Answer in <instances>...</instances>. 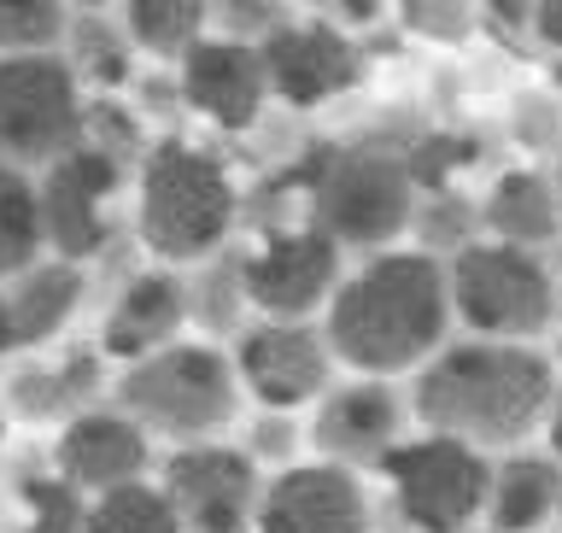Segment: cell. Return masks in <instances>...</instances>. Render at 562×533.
I'll use <instances>...</instances> for the list:
<instances>
[{"instance_id":"1","label":"cell","mask_w":562,"mask_h":533,"mask_svg":"<svg viewBox=\"0 0 562 533\" xmlns=\"http://www.w3.org/2000/svg\"><path fill=\"white\" fill-rule=\"evenodd\" d=\"M557 399V364L539 346L446 341L416 369L411 411L428 434L463 440L474 452H516L544 429Z\"/></svg>"},{"instance_id":"2","label":"cell","mask_w":562,"mask_h":533,"mask_svg":"<svg viewBox=\"0 0 562 533\" xmlns=\"http://www.w3.org/2000/svg\"><path fill=\"white\" fill-rule=\"evenodd\" d=\"M451 329V288L446 264L428 253H375L358 264L328 299V352L351 364L363 381L416 376L446 346Z\"/></svg>"},{"instance_id":"3","label":"cell","mask_w":562,"mask_h":533,"mask_svg":"<svg viewBox=\"0 0 562 533\" xmlns=\"http://www.w3.org/2000/svg\"><path fill=\"white\" fill-rule=\"evenodd\" d=\"M293 170L311 193V223L334 246L386 253V241H398L411 229L416 182L398 147H375V141H363V147H316Z\"/></svg>"},{"instance_id":"4","label":"cell","mask_w":562,"mask_h":533,"mask_svg":"<svg viewBox=\"0 0 562 533\" xmlns=\"http://www.w3.org/2000/svg\"><path fill=\"white\" fill-rule=\"evenodd\" d=\"M446 288H451V317L469 329V341L533 346L544 334H557L562 288L539 253H521V246L504 241H474L469 253L446 264Z\"/></svg>"},{"instance_id":"5","label":"cell","mask_w":562,"mask_h":533,"mask_svg":"<svg viewBox=\"0 0 562 533\" xmlns=\"http://www.w3.org/2000/svg\"><path fill=\"white\" fill-rule=\"evenodd\" d=\"M135 223H140V241L170 264L217 253L228 223H235V182H228L223 158H211L182 135L158 141L147 165H140Z\"/></svg>"},{"instance_id":"6","label":"cell","mask_w":562,"mask_h":533,"mask_svg":"<svg viewBox=\"0 0 562 533\" xmlns=\"http://www.w3.org/2000/svg\"><path fill=\"white\" fill-rule=\"evenodd\" d=\"M117 399L140 434H165L182 446L223 434L235 422V364L217 346H165L153 358L130 364L117 381Z\"/></svg>"},{"instance_id":"7","label":"cell","mask_w":562,"mask_h":533,"mask_svg":"<svg viewBox=\"0 0 562 533\" xmlns=\"http://www.w3.org/2000/svg\"><path fill=\"white\" fill-rule=\"evenodd\" d=\"M386 487H393L398 517L416 533H469L474 517H486V487L492 464L486 452L463 446L446 434H422L386 452Z\"/></svg>"},{"instance_id":"8","label":"cell","mask_w":562,"mask_h":533,"mask_svg":"<svg viewBox=\"0 0 562 533\" xmlns=\"http://www.w3.org/2000/svg\"><path fill=\"white\" fill-rule=\"evenodd\" d=\"M82 147V95L65 59H0V165H59Z\"/></svg>"},{"instance_id":"9","label":"cell","mask_w":562,"mask_h":533,"mask_svg":"<svg viewBox=\"0 0 562 533\" xmlns=\"http://www.w3.org/2000/svg\"><path fill=\"white\" fill-rule=\"evenodd\" d=\"M240 270H246V299L258 311H270L276 323H299L340 288V246L316 223L281 229L252 258H240Z\"/></svg>"},{"instance_id":"10","label":"cell","mask_w":562,"mask_h":533,"mask_svg":"<svg viewBox=\"0 0 562 533\" xmlns=\"http://www.w3.org/2000/svg\"><path fill=\"white\" fill-rule=\"evenodd\" d=\"M165 499L193 533H246L258 510V469L228 446H182L165 469Z\"/></svg>"},{"instance_id":"11","label":"cell","mask_w":562,"mask_h":533,"mask_svg":"<svg viewBox=\"0 0 562 533\" xmlns=\"http://www.w3.org/2000/svg\"><path fill=\"white\" fill-rule=\"evenodd\" d=\"M404 399L393 381H346L328 387L311 417V446L340 469H369L386 464V452L404 446Z\"/></svg>"},{"instance_id":"12","label":"cell","mask_w":562,"mask_h":533,"mask_svg":"<svg viewBox=\"0 0 562 533\" xmlns=\"http://www.w3.org/2000/svg\"><path fill=\"white\" fill-rule=\"evenodd\" d=\"M263 53V77L288 106H328L363 82V53L340 24H281Z\"/></svg>"},{"instance_id":"13","label":"cell","mask_w":562,"mask_h":533,"mask_svg":"<svg viewBox=\"0 0 562 533\" xmlns=\"http://www.w3.org/2000/svg\"><path fill=\"white\" fill-rule=\"evenodd\" d=\"M240 381L252 387V399L263 411H293V404H311L328 393V369L334 352L316 329L305 323H263L240 334L235 352Z\"/></svg>"},{"instance_id":"14","label":"cell","mask_w":562,"mask_h":533,"mask_svg":"<svg viewBox=\"0 0 562 533\" xmlns=\"http://www.w3.org/2000/svg\"><path fill=\"white\" fill-rule=\"evenodd\" d=\"M263 533H369V492L340 464H293L258 492Z\"/></svg>"},{"instance_id":"15","label":"cell","mask_w":562,"mask_h":533,"mask_svg":"<svg viewBox=\"0 0 562 533\" xmlns=\"http://www.w3.org/2000/svg\"><path fill=\"white\" fill-rule=\"evenodd\" d=\"M117 170L105 153L77 147L59 165H47V182L35 188L42 200V241L59 246V258H88L105 246V193L117 188Z\"/></svg>"},{"instance_id":"16","label":"cell","mask_w":562,"mask_h":533,"mask_svg":"<svg viewBox=\"0 0 562 533\" xmlns=\"http://www.w3.org/2000/svg\"><path fill=\"white\" fill-rule=\"evenodd\" d=\"M182 100L193 112H205L211 123H223V130H246V123H258L263 112V95H270V77H263V53L246 47V42H200L182 59Z\"/></svg>"},{"instance_id":"17","label":"cell","mask_w":562,"mask_h":533,"mask_svg":"<svg viewBox=\"0 0 562 533\" xmlns=\"http://www.w3.org/2000/svg\"><path fill=\"white\" fill-rule=\"evenodd\" d=\"M59 469L70 487H100V492L135 487L140 469H147V434L130 417L82 411L70 417V429L59 440Z\"/></svg>"},{"instance_id":"18","label":"cell","mask_w":562,"mask_h":533,"mask_svg":"<svg viewBox=\"0 0 562 533\" xmlns=\"http://www.w3.org/2000/svg\"><path fill=\"white\" fill-rule=\"evenodd\" d=\"M188 323V281L182 276H135L130 288L117 293L112 317H105V352L112 358H153V352H165L176 341V329Z\"/></svg>"},{"instance_id":"19","label":"cell","mask_w":562,"mask_h":533,"mask_svg":"<svg viewBox=\"0 0 562 533\" xmlns=\"http://www.w3.org/2000/svg\"><path fill=\"white\" fill-rule=\"evenodd\" d=\"M481 223L492 229V241L521 246V253H539V246L562 241V211L551 193V176L533 165H509L492 176L486 200H481Z\"/></svg>"},{"instance_id":"20","label":"cell","mask_w":562,"mask_h":533,"mask_svg":"<svg viewBox=\"0 0 562 533\" xmlns=\"http://www.w3.org/2000/svg\"><path fill=\"white\" fill-rule=\"evenodd\" d=\"M551 517H562V464L551 452H516L504 464H492L486 487L492 533H539Z\"/></svg>"},{"instance_id":"21","label":"cell","mask_w":562,"mask_h":533,"mask_svg":"<svg viewBox=\"0 0 562 533\" xmlns=\"http://www.w3.org/2000/svg\"><path fill=\"white\" fill-rule=\"evenodd\" d=\"M82 299V276L77 264H30L24 276L12 281L7 293V317H12V346H35L47 341V334L65 329V317L77 311Z\"/></svg>"},{"instance_id":"22","label":"cell","mask_w":562,"mask_h":533,"mask_svg":"<svg viewBox=\"0 0 562 533\" xmlns=\"http://www.w3.org/2000/svg\"><path fill=\"white\" fill-rule=\"evenodd\" d=\"M94 393H100V364L88 352H77L65 364H47V369H18L7 387L12 411L24 422H59L70 411H88Z\"/></svg>"},{"instance_id":"23","label":"cell","mask_w":562,"mask_h":533,"mask_svg":"<svg viewBox=\"0 0 562 533\" xmlns=\"http://www.w3.org/2000/svg\"><path fill=\"white\" fill-rule=\"evenodd\" d=\"M205 7H193V0H135L130 12H123V35H130V47H147L158 59H188L193 47H200V24H205Z\"/></svg>"},{"instance_id":"24","label":"cell","mask_w":562,"mask_h":533,"mask_svg":"<svg viewBox=\"0 0 562 533\" xmlns=\"http://www.w3.org/2000/svg\"><path fill=\"white\" fill-rule=\"evenodd\" d=\"M42 253V200L24 170L0 165V276H24Z\"/></svg>"},{"instance_id":"25","label":"cell","mask_w":562,"mask_h":533,"mask_svg":"<svg viewBox=\"0 0 562 533\" xmlns=\"http://www.w3.org/2000/svg\"><path fill=\"white\" fill-rule=\"evenodd\" d=\"M65 42H70V77H88L100 88L130 77V35L112 24V12H88V7L70 12Z\"/></svg>"},{"instance_id":"26","label":"cell","mask_w":562,"mask_h":533,"mask_svg":"<svg viewBox=\"0 0 562 533\" xmlns=\"http://www.w3.org/2000/svg\"><path fill=\"white\" fill-rule=\"evenodd\" d=\"M474 229H481V206L463 200L457 188L422 193L416 211H411L416 253H428V258H457V253H469V246H474Z\"/></svg>"},{"instance_id":"27","label":"cell","mask_w":562,"mask_h":533,"mask_svg":"<svg viewBox=\"0 0 562 533\" xmlns=\"http://www.w3.org/2000/svg\"><path fill=\"white\" fill-rule=\"evenodd\" d=\"M82 533H182V522H176V510L165 492H153V487H117V492H105V499L88 510V522Z\"/></svg>"},{"instance_id":"28","label":"cell","mask_w":562,"mask_h":533,"mask_svg":"<svg viewBox=\"0 0 562 533\" xmlns=\"http://www.w3.org/2000/svg\"><path fill=\"white\" fill-rule=\"evenodd\" d=\"M70 7H53V0H0V59H18V53H47L65 35Z\"/></svg>"},{"instance_id":"29","label":"cell","mask_w":562,"mask_h":533,"mask_svg":"<svg viewBox=\"0 0 562 533\" xmlns=\"http://www.w3.org/2000/svg\"><path fill=\"white\" fill-rule=\"evenodd\" d=\"M240 306H252L246 299V270L240 258H217L211 270H200V281L188 288V317H200L211 334H228L240 323Z\"/></svg>"},{"instance_id":"30","label":"cell","mask_w":562,"mask_h":533,"mask_svg":"<svg viewBox=\"0 0 562 533\" xmlns=\"http://www.w3.org/2000/svg\"><path fill=\"white\" fill-rule=\"evenodd\" d=\"M509 135L527 153L557 158L562 153V95L557 88H521V95H509Z\"/></svg>"},{"instance_id":"31","label":"cell","mask_w":562,"mask_h":533,"mask_svg":"<svg viewBox=\"0 0 562 533\" xmlns=\"http://www.w3.org/2000/svg\"><path fill=\"white\" fill-rule=\"evenodd\" d=\"M82 147H94V153L112 158V165H123V158L140 153V118L123 112L117 100L82 106Z\"/></svg>"},{"instance_id":"32","label":"cell","mask_w":562,"mask_h":533,"mask_svg":"<svg viewBox=\"0 0 562 533\" xmlns=\"http://www.w3.org/2000/svg\"><path fill=\"white\" fill-rule=\"evenodd\" d=\"M30 533H82L88 510L70 481H30Z\"/></svg>"},{"instance_id":"33","label":"cell","mask_w":562,"mask_h":533,"mask_svg":"<svg viewBox=\"0 0 562 533\" xmlns=\"http://www.w3.org/2000/svg\"><path fill=\"white\" fill-rule=\"evenodd\" d=\"M404 24L422 30L428 42H469L474 30H481V18L474 7H457V0H422V7H404Z\"/></svg>"},{"instance_id":"34","label":"cell","mask_w":562,"mask_h":533,"mask_svg":"<svg viewBox=\"0 0 562 533\" xmlns=\"http://www.w3.org/2000/svg\"><path fill=\"white\" fill-rule=\"evenodd\" d=\"M217 24L228 30V42L263 47L288 18H281V7H270V0H228V7H217Z\"/></svg>"},{"instance_id":"35","label":"cell","mask_w":562,"mask_h":533,"mask_svg":"<svg viewBox=\"0 0 562 533\" xmlns=\"http://www.w3.org/2000/svg\"><path fill=\"white\" fill-rule=\"evenodd\" d=\"M293 452H299L293 417H288V411H263V417H258V429H252V446H246V457H270V464L293 469V464H288Z\"/></svg>"},{"instance_id":"36","label":"cell","mask_w":562,"mask_h":533,"mask_svg":"<svg viewBox=\"0 0 562 533\" xmlns=\"http://www.w3.org/2000/svg\"><path fill=\"white\" fill-rule=\"evenodd\" d=\"M527 42H539L551 53V65H562V0H539L527 12Z\"/></svg>"},{"instance_id":"37","label":"cell","mask_w":562,"mask_h":533,"mask_svg":"<svg viewBox=\"0 0 562 533\" xmlns=\"http://www.w3.org/2000/svg\"><path fill=\"white\" fill-rule=\"evenodd\" d=\"M527 12H533V7H481L474 18L492 24V30H504L498 42H516V35H527Z\"/></svg>"},{"instance_id":"38","label":"cell","mask_w":562,"mask_h":533,"mask_svg":"<svg viewBox=\"0 0 562 533\" xmlns=\"http://www.w3.org/2000/svg\"><path fill=\"white\" fill-rule=\"evenodd\" d=\"M544 446H551V457L562 464V376H557V399H551V411H544Z\"/></svg>"},{"instance_id":"39","label":"cell","mask_w":562,"mask_h":533,"mask_svg":"<svg viewBox=\"0 0 562 533\" xmlns=\"http://www.w3.org/2000/svg\"><path fill=\"white\" fill-rule=\"evenodd\" d=\"M12 346V317H7V293H0V352Z\"/></svg>"},{"instance_id":"40","label":"cell","mask_w":562,"mask_h":533,"mask_svg":"<svg viewBox=\"0 0 562 533\" xmlns=\"http://www.w3.org/2000/svg\"><path fill=\"white\" fill-rule=\"evenodd\" d=\"M544 176H551V193H557V211H562V153H557V165L544 170Z\"/></svg>"},{"instance_id":"41","label":"cell","mask_w":562,"mask_h":533,"mask_svg":"<svg viewBox=\"0 0 562 533\" xmlns=\"http://www.w3.org/2000/svg\"><path fill=\"white\" fill-rule=\"evenodd\" d=\"M551 270H557V288H562V241H557V258H551Z\"/></svg>"},{"instance_id":"42","label":"cell","mask_w":562,"mask_h":533,"mask_svg":"<svg viewBox=\"0 0 562 533\" xmlns=\"http://www.w3.org/2000/svg\"><path fill=\"white\" fill-rule=\"evenodd\" d=\"M551 88H557V95H562V65H551Z\"/></svg>"},{"instance_id":"43","label":"cell","mask_w":562,"mask_h":533,"mask_svg":"<svg viewBox=\"0 0 562 533\" xmlns=\"http://www.w3.org/2000/svg\"><path fill=\"white\" fill-rule=\"evenodd\" d=\"M551 364H562V334H557V352H551Z\"/></svg>"},{"instance_id":"44","label":"cell","mask_w":562,"mask_h":533,"mask_svg":"<svg viewBox=\"0 0 562 533\" xmlns=\"http://www.w3.org/2000/svg\"><path fill=\"white\" fill-rule=\"evenodd\" d=\"M469 533H474V528H469ZM486 533H492V528H486Z\"/></svg>"}]
</instances>
